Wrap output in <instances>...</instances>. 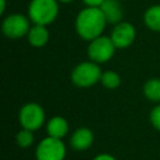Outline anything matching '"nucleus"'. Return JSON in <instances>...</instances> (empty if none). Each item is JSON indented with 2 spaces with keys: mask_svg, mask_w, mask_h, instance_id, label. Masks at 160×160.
Returning <instances> with one entry per match:
<instances>
[{
  "mask_svg": "<svg viewBox=\"0 0 160 160\" xmlns=\"http://www.w3.org/2000/svg\"><path fill=\"white\" fill-rule=\"evenodd\" d=\"M106 24L108 21L99 6H86L76 15L75 30L81 39L91 41L102 35Z\"/></svg>",
  "mask_w": 160,
  "mask_h": 160,
  "instance_id": "f257e3e1",
  "label": "nucleus"
},
{
  "mask_svg": "<svg viewBox=\"0 0 160 160\" xmlns=\"http://www.w3.org/2000/svg\"><path fill=\"white\" fill-rule=\"evenodd\" d=\"M59 15L58 0H31L28 8V16L32 24L50 25Z\"/></svg>",
  "mask_w": 160,
  "mask_h": 160,
  "instance_id": "f03ea898",
  "label": "nucleus"
},
{
  "mask_svg": "<svg viewBox=\"0 0 160 160\" xmlns=\"http://www.w3.org/2000/svg\"><path fill=\"white\" fill-rule=\"evenodd\" d=\"M101 74L102 71L99 64L89 60L78 64L72 69L70 74V79L72 84L78 88H91L100 81Z\"/></svg>",
  "mask_w": 160,
  "mask_h": 160,
  "instance_id": "7ed1b4c3",
  "label": "nucleus"
},
{
  "mask_svg": "<svg viewBox=\"0 0 160 160\" xmlns=\"http://www.w3.org/2000/svg\"><path fill=\"white\" fill-rule=\"evenodd\" d=\"M116 46L114 45L112 40L110 36L100 35L95 38L94 40L89 41L88 45V56L91 61L96 64H102L109 61L114 54H115Z\"/></svg>",
  "mask_w": 160,
  "mask_h": 160,
  "instance_id": "20e7f679",
  "label": "nucleus"
},
{
  "mask_svg": "<svg viewBox=\"0 0 160 160\" xmlns=\"http://www.w3.org/2000/svg\"><path fill=\"white\" fill-rule=\"evenodd\" d=\"M65 156V144L61 139H56L52 136H46L45 139H42L35 149L36 160H64Z\"/></svg>",
  "mask_w": 160,
  "mask_h": 160,
  "instance_id": "39448f33",
  "label": "nucleus"
},
{
  "mask_svg": "<svg viewBox=\"0 0 160 160\" xmlns=\"http://www.w3.org/2000/svg\"><path fill=\"white\" fill-rule=\"evenodd\" d=\"M45 111L38 102H26L19 111V122L21 128L35 131L44 125Z\"/></svg>",
  "mask_w": 160,
  "mask_h": 160,
  "instance_id": "423d86ee",
  "label": "nucleus"
},
{
  "mask_svg": "<svg viewBox=\"0 0 160 160\" xmlns=\"http://www.w3.org/2000/svg\"><path fill=\"white\" fill-rule=\"evenodd\" d=\"M30 19L22 14H10L8 15L1 25L2 34L9 39H20L28 35L30 30Z\"/></svg>",
  "mask_w": 160,
  "mask_h": 160,
  "instance_id": "0eeeda50",
  "label": "nucleus"
},
{
  "mask_svg": "<svg viewBox=\"0 0 160 160\" xmlns=\"http://www.w3.org/2000/svg\"><path fill=\"white\" fill-rule=\"evenodd\" d=\"M136 36V30L131 22L128 21H120L114 25L110 38L116 46V49H126L129 48Z\"/></svg>",
  "mask_w": 160,
  "mask_h": 160,
  "instance_id": "6e6552de",
  "label": "nucleus"
},
{
  "mask_svg": "<svg viewBox=\"0 0 160 160\" xmlns=\"http://www.w3.org/2000/svg\"><path fill=\"white\" fill-rule=\"evenodd\" d=\"M94 141V134L88 128H79L76 129L70 138V145L74 150L84 151L89 149L92 145Z\"/></svg>",
  "mask_w": 160,
  "mask_h": 160,
  "instance_id": "1a4fd4ad",
  "label": "nucleus"
},
{
  "mask_svg": "<svg viewBox=\"0 0 160 160\" xmlns=\"http://www.w3.org/2000/svg\"><path fill=\"white\" fill-rule=\"evenodd\" d=\"M108 21V24H118L122 19V8L120 5V0H105L99 6Z\"/></svg>",
  "mask_w": 160,
  "mask_h": 160,
  "instance_id": "9d476101",
  "label": "nucleus"
},
{
  "mask_svg": "<svg viewBox=\"0 0 160 160\" xmlns=\"http://www.w3.org/2000/svg\"><path fill=\"white\" fill-rule=\"evenodd\" d=\"M46 132L48 136H52L56 139H62L68 135L69 132V122L65 118L56 115L52 116L48 122H46Z\"/></svg>",
  "mask_w": 160,
  "mask_h": 160,
  "instance_id": "9b49d317",
  "label": "nucleus"
},
{
  "mask_svg": "<svg viewBox=\"0 0 160 160\" xmlns=\"http://www.w3.org/2000/svg\"><path fill=\"white\" fill-rule=\"evenodd\" d=\"M28 41L30 42L31 46L34 48H42L48 44L49 41V38H50V34H49V30L45 25H38V24H34L28 35Z\"/></svg>",
  "mask_w": 160,
  "mask_h": 160,
  "instance_id": "f8f14e48",
  "label": "nucleus"
},
{
  "mask_svg": "<svg viewBox=\"0 0 160 160\" xmlns=\"http://www.w3.org/2000/svg\"><path fill=\"white\" fill-rule=\"evenodd\" d=\"M144 22L149 29L154 31H160V4L152 5L145 11Z\"/></svg>",
  "mask_w": 160,
  "mask_h": 160,
  "instance_id": "ddd939ff",
  "label": "nucleus"
},
{
  "mask_svg": "<svg viewBox=\"0 0 160 160\" xmlns=\"http://www.w3.org/2000/svg\"><path fill=\"white\" fill-rule=\"evenodd\" d=\"M144 95L148 100L154 102H160V79H150L144 84Z\"/></svg>",
  "mask_w": 160,
  "mask_h": 160,
  "instance_id": "4468645a",
  "label": "nucleus"
},
{
  "mask_svg": "<svg viewBox=\"0 0 160 160\" xmlns=\"http://www.w3.org/2000/svg\"><path fill=\"white\" fill-rule=\"evenodd\" d=\"M100 82H101V85L105 89L114 90V89H116V88L120 86L121 79H120V75L116 71H114V70H106V71H102Z\"/></svg>",
  "mask_w": 160,
  "mask_h": 160,
  "instance_id": "2eb2a0df",
  "label": "nucleus"
},
{
  "mask_svg": "<svg viewBox=\"0 0 160 160\" xmlns=\"http://www.w3.org/2000/svg\"><path fill=\"white\" fill-rule=\"evenodd\" d=\"M34 142V135H32V131L31 130H28V129H21L20 131L16 132V144L22 148V149H26L29 146H31Z\"/></svg>",
  "mask_w": 160,
  "mask_h": 160,
  "instance_id": "dca6fc26",
  "label": "nucleus"
},
{
  "mask_svg": "<svg viewBox=\"0 0 160 160\" xmlns=\"http://www.w3.org/2000/svg\"><path fill=\"white\" fill-rule=\"evenodd\" d=\"M150 122L152 126L160 131V105H156L150 111Z\"/></svg>",
  "mask_w": 160,
  "mask_h": 160,
  "instance_id": "f3484780",
  "label": "nucleus"
},
{
  "mask_svg": "<svg viewBox=\"0 0 160 160\" xmlns=\"http://www.w3.org/2000/svg\"><path fill=\"white\" fill-rule=\"evenodd\" d=\"M92 160H116V158H114L112 155H110V154H108V152H102V154L96 155Z\"/></svg>",
  "mask_w": 160,
  "mask_h": 160,
  "instance_id": "a211bd4d",
  "label": "nucleus"
},
{
  "mask_svg": "<svg viewBox=\"0 0 160 160\" xmlns=\"http://www.w3.org/2000/svg\"><path fill=\"white\" fill-rule=\"evenodd\" d=\"M86 6H100L105 0H82Z\"/></svg>",
  "mask_w": 160,
  "mask_h": 160,
  "instance_id": "6ab92c4d",
  "label": "nucleus"
},
{
  "mask_svg": "<svg viewBox=\"0 0 160 160\" xmlns=\"http://www.w3.org/2000/svg\"><path fill=\"white\" fill-rule=\"evenodd\" d=\"M5 8H6V0H1V8H0L1 14H4V12H5Z\"/></svg>",
  "mask_w": 160,
  "mask_h": 160,
  "instance_id": "aec40b11",
  "label": "nucleus"
},
{
  "mask_svg": "<svg viewBox=\"0 0 160 160\" xmlns=\"http://www.w3.org/2000/svg\"><path fill=\"white\" fill-rule=\"evenodd\" d=\"M59 2H64V4H66V2H71V1H74V0H58Z\"/></svg>",
  "mask_w": 160,
  "mask_h": 160,
  "instance_id": "412c9836",
  "label": "nucleus"
},
{
  "mask_svg": "<svg viewBox=\"0 0 160 160\" xmlns=\"http://www.w3.org/2000/svg\"><path fill=\"white\" fill-rule=\"evenodd\" d=\"M120 1H122V0H120Z\"/></svg>",
  "mask_w": 160,
  "mask_h": 160,
  "instance_id": "4be33fe9",
  "label": "nucleus"
}]
</instances>
